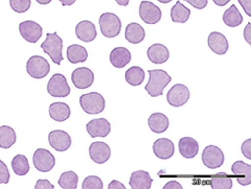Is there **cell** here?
Here are the masks:
<instances>
[{
	"label": "cell",
	"mask_w": 251,
	"mask_h": 189,
	"mask_svg": "<svg viewBox=\"0 0 251 189\" xmlns=\"http://www.w3.org/2000/svg\"><path fill=\"white\" fill-rule=\"evenodd\" d=\"M153 180L145 170H137L131 175L130 186L132 189H149L152 186Z\"/></svg>",
	"instance_id": "603a6c76"
},
{
	"label": "cell",
	"mask_w": 251,
	"mask_h": 189,
	"mask_svg": "<svg viewBox=\"0 0 251 189\" xmlns=\"http://www.w3.org/2000/svg\"><path fill=\"white\" fill-rule=\"evenodd\" d=\"M211 188L213 189H231L232 179L225 172H219L211 178Z\"/></svg>",
	"instance_id": "d6a6232c"
},
{
	"label": "cell",
	"mask_w": 251,
	"mask_h": 189,
	"mask_svg": "<svg viewBox=\"0 0 251 189\" xmlns=\"http://www.w3.org/2000/svg\"><path fill=\"white\" fill-rule=\"evenodd\" d=\"M190 90L183 84H176L169 90L167 100L172 107L179 108L184 106L190 99Z\"/></svg>",
	"instance_id": "52a82bcc"
},
{
	"label": "cell",
	"mask_w": 251,
	"mask_h": 189,
	"mask_svg": "<svg viewBox=\"0 0 251 189\" xmlns=\"http://www.w3.org/2000/svg\"><path fill=\"white\" fill-rule=\"evenodd\" d=\"M244 38L248 44H251V23L249 22L244 29Z\"/></svg>",
	"instance_id": "7bdbcfd3"
},
{
	"label": "cell",
	"mask_w": 251,
	"mask_h": 189,
	"mask_svg": "<svg viewBox=\"0 0 251 189\" xmlns=\"http://www.w3.org/2000/svg\"><path fill=\"white\" fill-rule=\"evenodd\" d=\"M191 16V10L187 9L180 1H177L174 6H172L171 10V18L174 22L184 23L188 20Z\"/></svg>",
	"instance_id": "f1b7e54d"
},
{
	"label": "cell",
	"mask_w": 251,
	"mask_h": 189,
	"mask_svg": "<svg viewBox=\"0 0 251 189\" xmlns=\"http://www.w3.org/2000/svg\"><path fill=\"white\" fill-rule=\"evenodd\" d=\"M110 62L116 68H123L131 62V52L125 47H116L110 53Z\"/></svg>",
	"instance_id": "7402d4cb"
},
{
	"label": "cell",
	"mask_w": 251,
	"mask_h": 189,
	"mask_svg": "<svg viewBox=\"0 0 251 189\" xmlns=\"http://www.w3.org/2000/svg\"><path fill=\"white\" fill-rule=\"evenodd\" d=\"M82 187L83 189H103L104 183L100 178L97 176H89L84 180Z\"/></svg>",
	"instance_id": "e575fe53"
},
{
	"label": "cell",
	"mask_w": 251,
	"mask_h": 189,
	"mask_svg": "<svg viewBox=\"0 0 251 189\" xmlns=\"http://www.w3.org/2000/svg\"><path fill=\"white\" fill-rule=\"evenodd\" d=\"M145 36V29L136 22L130 23L125 31V38L127 39L130 43L133 44H138L140 42H143Z\"/></svg>",
	"instance_id": "4316f807"
},
{
	"label": "cell",
	"mask_w": 251,
	"mask_h": 189,
	"mask_svg": "<svg viewBox=\"0 0 251 189\" xmlns=\"http://www.w3.org/2000/svg\"><path fill=\"white\" fill-rule=\"evenodd\" d=\"M94 74L87 67H78L74 70L72 82L77 89H87L93 84Z\"/></svg>",
	"instance_id": "7c38bea8"
},
{
	"label": "cell",
	"mask_w": 251,
	"mask_h": 189,
	"mask_svg": "<svg viewBox=\"0 0 251 189\" xmlns=\"http://www.w3.org/2000/svg\"><path fill=\"white\" fill-rule=\"evenodd\" d=\"M179 151L186 159H193L199 152L197 140L192 137H182L179 141Z\"/></svg>",
	"instance_id": "44dd1931"
},
{
	"label": "cell",
	"mask_w": 251,
	"mask_h": 189,
	"mask_svg": "<svg viewBox=\"0 0 251 189\" xmlns=\"http://www.w3.org/2000/svg\"><path fill=\"white\" fill-rule=\"evenodd\" d=\"M223 21L227 26L237 27L241 25L243 22V16L241 15L238 7L234 4L231 5L228 10H226L223 14Z\"/></svg>",
	"instance_id": "83f0119b"
},
{
	"label": "cell",
	"mask_w": 251,
	"mask_h": 189,
	"mask_svg": "<svg viewBox=\"0 0 251 189\" xmlns=\"http://www.w3.org/2000/svg\"><path fill=\"white\" fill-rule=\"evenodd\" d=\"M139 16L147 24H156L161 19V10L150 1H143L139 6Z\"/></svg>",
	"instance_id": "8fae6325"
},
{
	"label": "cell",
	"mask_w": 251,
	"mask_h": 189,
	"mask_svg": "<svg viewBox=\"0 0 251 189\" xmlns=\"http://www.w3.org/2000/svg\"><path fill=\"white\" fill-rule=\"evenodd\" d=\"M75 35L83 42H91L97 38L96 25L89 20H83L77 23L75 27Z\"/></svg>",
	"instance_id": "d6986e66"
},
{
	"label": "cell",
	"mask_w": 251,
	"mask_h": 189,
	"mask_svg": "<svg viewBox=\"0 0 251 189\" xmlns=\"http://www.w3.org/2000/svg\"><path fill=\"white\" fill-rule=\"evenodd\" d=\"M187 3H190L192 6L197 10H203L205 9L208 3V0H184Z\"/></svg>",
	"instance_id": "74e56055"
},
{
	"label": "cell",
	"mask_w": 251,
	"mask_h": 189,
	"mask_svg": "<svg viewBox=\"0 0 251 189\" xmlns=\"http://www.w3.org/2000/svg\"><path fill=\"white\" fill-rule=\"evenodd\" d=\"M16 142V133L9 125L0 127V147L11 148Z\"/></svg>",
	"instance_id": "f546056e"
},
{
	"label": "cell",
	"mask_w": 251,
	"mask_h": 189,
	"mask_svg": "<svg viewBox=\"0 0 251 189\" xmlns=\"http://www.w3.org/2000/svg\"><path fill=\"white\" fill-rule=\"evenodd\" d=\"M99 24L101 34L107 38H115L121 33V19L119 18V16L113 13H104L103 15H100Z\"/></svg>",
	"instance_id": "3957f363"
},
{
	"label": "cell",
	"mask_w": 251,
	"mask_h": 189,
	"mask_svg": "<svg viewBox=\"0 0 251 189\" xmlns=\"http://www.w3.org/2000/svg\"><path fill=\"white\" fill-rule=\"evenodd\" d=\"M242 153L247 159L251 160V139L245 140L242 144Z\"/></svg>",
	"instance_id": "ab89813d"
},
{
	"label": "cell",
	"mask_w": 251,
	"mask_h": 189,
	"mask_svg": "<svg viewBox=\"0 0 251 189\" xmlns=\"http://www.w3.org/2000/svg\"><path fill=\"white\" fill-rule=\"evenodd\" d=\"M182 185L177 181H170L166 185L163 186V189H182Z\"/></svg>",
	"instance_id": "b9f144b4"
},
{
	"label": "cell",
	"mask_w": 251,
	"mask_h": 189,
	"mask_svg": "<svg viewBox=\"0 0 251 189\" xmlns=\"http://www.w3.org/2000/svg\"><path fill=\"white\" fill-rule=\"evenodd\" d=\"M49 111L50 117L57 122L65 121L70 116V108L65 102H53Z\"/></svg>",
	"instance_id": "cb8c5ba5"
},
{
	"label": "cell",
	"mask_w": 251,
	"mask_h": 189,
	"mask_svg": "<svg viewBox=\"0 0 251 189\" xmlns=\"http://www.w3.org/2000/svg\"><path fill=\"white\" fill-rule=\"evenodd\" d=\"M80 105L87 114H100L105 110L106 101L99 92H90L81 96Z\"/></svg>",
	"instance_id": "277c9868"
},
{
	"label": "cell",
	"mask_w": 251,
	"mask_h": 189,
	"mask_svg": "<svg viewBox=\"0 0 251 189\" xmlns=\"http://www.w3.org/2000/svg\"><path fill=\"white\" fill-rule=\"evenodd\" d=\"M214 2L218 6H225L227 3L230 2V0H214Z\"/></svg>",
	"instance_id": "f6af8a7d"
},
{
	"label": "cell",
	"mask_w": 251,
	"mask_h": 189,
	"mask_svg": "<svg viewBox=\"0 0 251 189\" xmlns=\"http://www.w3.org/2000/svg\"><path fill=\"white\" fill-rule=\"evenodd\" d=\"M108 188L109 189H126V186L121 182H119V181L113 180L112 182L108 185Z\"/></svg>",
	"instance_id": "ee69618b"
},
{
	"label": "cell",
	"mask_w": 251,
	"mask_h": 189,
	"mask_svg": "<svg viewBox=\"0 0 251 189\" xmlns=\"http://www.w3.org/2000/svg\"><path fill=\"white\" fill-rule=\"evenodd\" d=\"M126 81L132 86H139L145 80V71L139 66H133L127 70L125 74Z\"/></svg>",
	"instance_id": "1f68e13d"
},
{
	"label": "cell",
	"mask_w": 251,
	"mask_h": 189,
	"mask_svg": "<svg viewBox=\"0 0 251 189\" xmlns=\"http://www.w3.org/2000/svg\"><path fill=\"white\" fill-rule=\"evenodd\" d=\"M12 167L17 176H25L29 171L28 159L23 155H16L12 160Z\"/></svg>",
	"instance_id": "4dcf8cb0"
},
{
	"label": "cell",
	"mask_w": 251,
	"mask_h": 189,
	"mask_svg": "<svg viewBox=\"0 0 251 189\" xmlns=\"http://www.w3.org/2000/svg\"><path fill=\"white\" fill-rule=\"evenodd\" d=\"M54 185L51 184L49 180L39 179L35 185V189H53Z\"/></svg>",
	"instance_id": "f35d334b"
},
{
	"label": "cell",
	"mask_w": 251,
	"mask_h": 189,
	"mask_svg": "<svg viewBox=\"0 0 251 189\" xmlns=\"http://www.w3.org/2000/svg\"><path fill=\"white\" fill-rule=\"evenodd\" d=\"M158 1H159L160 3H164V4H166V3H170V2L172 1V0H158Z\"/></svg>",
	"instance_id": "681fc988"
},
{
	"label": "cell",
	"mask_w": 251,
	"mask_h": 189,
	"mask_svg": "<svg viewBox=\"0 0 251 189\" xmlns=\"http://www.w3.org/2000/svg\"><path fill=\"white\" fill-rule=\"evenodd\" d=\"M86 129L92 138L107 137L111 132V124L105 118H98L89 121L86 125Z\"/></svg>",
	"instance_id": "9a60e30c"
},
{
	"label": "cell",
	"mask_w": 251,
	"mask_h": 189,
	"mask_svg": "<svg viewBox=\"0 0 251 189\" xmlns=\"http://www.w3.org/2000/svg\"><path fill=\"white\" fill-rule=\"evenodd\" d=\"M36 1L39 3V4H42V5H46L51 2V0H36Z\"/></svg>",
	"instance_id": "c3c4849f"
},
{
	"label": "cell",
	"mask_w": 251,
	"mask_h": 189,
	"mask_svg": "<svg viewBox=\"0 0 251 189\" xmlns=\"http://www.w3.org/2000/svg\"><path fill=\"white\" fill-rule=\"evenodd\" d=\"M208 46L211 51L219 54V56H223L228 50L229 44L223 34L218 33V31H213L208 36Z\"/></svg>",
	"instance_id": "2e32d148"
},
{
	"label": "cell",
	"mask_w": 251,
	"mask_h": 189,
	"mask_svg": "<svg viewBox=\"0 0 251 189\" xmlns=\"http://www.w3.org/2000/svg\"><path fill=\"white\" fill-rule=\"evenodd\" d=\"M239 3L243 7V10L248 15L249 17L251 16V0H239Z\"/></svg>",
	"instance_id": "60d3db41"
},
{
	"label": "cell",
	"mask_w": 251,
	"mask_h": 189,
	"mask_svg": "<svg viewBox=\"0 0 251 189\" xmlns=\"http://www.w3.org/2000/svg\"><path fill=\"white\" fill-rule=\"evenodd\" d=\"M10 171L6 164L0 159V184H7L10 182Z\"/></svg>",
	"instance_id": "8d00e7d4"
},
{
	"label": "cell",
	"mask_w": 251,
	"mask_h": 189,
	"mask_svg": "<svg viewBox=\"0 0 251 189\" xmlns=\"http://www.w3.org/2000/svg\"><path fill=\"white\" fill-rule=\"evenodd\" d=\"M78 176L74 171L63 172L59 179V185L64 189H75L77 187Z\"/></svg>",
	"instance_id": "836d02e7"
},
{
	"label": "cell",
	"mask_w": 251,
	"mask_h": 189,
	"mask_svg": "<svg viewBox=\"0 0 251 189\" xmlns=\"http://www.w3.org/2000/svg\"><path fill=\"white\" fill-rule=\"evenodd\" d=\"M26 70L31 77L36 78V80H40V78H44L50 73V66L46 59L40 56H34L27 61Z\"/></svg>",
	"instance_id": "5b68a950"
},
{
	"label": "cell",
	"mask_w": 251,
	"mask_h": 189,
	"mask_svg": "<svg viewBox=\"0 0 251 189\" xmlns=\"http://www.w3.org/2000/svg\"><path fill=\"white\" fill-rule=\"evenodd\" d=\"M232 174L240 185H249L251 183V165L243 161H235L232 164Z\"/></svg>",
	"instance_id": "e0dca14e"
},
{
	"label": "cell",
	"mask_w": 251,
	"mask_h": 189,
	"mask_svg": "<svg viewBox=\"0 0 251 189\" xmlns=\"http://www.w3.org/2000/svg\"><path fill=\"white\" fill-rule=\"evenodd\" d=\"M33 163L37 170L41 172H49L56 165V158L47 149L38 148L34 153Z\"/></svg>",
	"instance_id": "8992f818"
},
{
	"label": "cell",
	"mask_w": 251,
	"mask_h": 189,
	"mask_svg": "<svg viewBox=\"0 0 251 189\" xmlns=\"http://www.w3.org/2000/svg\"><path fill=\"white\" fill-rule=\"evenodd\" d=\"M149 73V82L145 89L151 97H158L163 94V90L171 83L172 77L162 69H150Z\"/></svg>",
	"instance_id": "6da1fadb"
},
{
	"label": "cell",
	"mask_w": 251,
	"mask_h": 189,
	"mask_svg": "<svg viewBox=\"0 0 251 189\" xmlns=\"http://www.w3.org/2000/svg\"><path fill=\"white\" fill-rule=\"evenodd\" d=\"M148 59L154 64H163L170 58V52L168 48L163 44L156 43L149 47L147 51Z\"/></svg>",
	"instance_id": "ffe728a7"
},
{
	"label": "cell",
	"mask_w": 251,
	"mask_h": 189,
	"mask_svg": "<svg viewBox=\"0 0 251 189\" xmlns=\"http://www.w3.org/2000/svg\"><path fill=\"white\" fill-rule=\"evenodd\" d=\"M19 33L21 37L29 43H37L42 37L43 29L39 23L33 20L23 21L19 24Z\"/></svg>",
	"instance_id": "9c48e42d"
},
{
	"label": "cell",
	"mask_w": 251,
	"mask_h": 189,
	"mask_svg": "<svg viewBox=\"0 0 251 189\" xmlns=\"http://www.w3.org/2000/svg\"><path fill=\"white\" fill-rule=\"evenodd\" d=\"M153 151L156 157H158L159 159L167 160L174 155L175 147L174 143L172 142V140L168 138H159L154 142Z\"/></svg>",
	"instance_id": "ac0fdd59"
},
{
	"label": "cell",
	"mask_w": 251,
	"mask_h": 189,
	"mask_svg": "<svg viewBox=\"0 0 251 189\" xmlns=\"http://www.w3.org/2000/svg\"><path fill=\"white\" fill-rule=\"evenodd\" d=\"M12 10L16 13H25L29 10L31 1L30 0H10Z\"/></svg>",
	"instance_id": "d590c367"
},
{
	"label": "cell",
	"mask_w": 251,
	"mask_h": 189,
	"mask_svg": "<svg viewBox=\"0 0 251 189\" xmlns=\"http://www.w3.org/2000/svg\"><path fill=\"white\" fill-rule=\"evenodd\" d=\"M47 92L52 97H67L70 93V88L66 77L60 73L52 75L47 84Z\"/></svg>",
	"instance_id": "ba28073f"
},
{
	"label": "cell",
	"mask_w": 251,
	"mask_h": 189,
	"mask_svg": "<svg viewBox=\"0 0 251 189\" xmlns=\"http://www.w3.org/2000/svg\"><path fill=\"white\" fill-rule=\"evenodd\" d=\"M89 156L93 162L103 164L109 160L111 156V149L103 141H97L89 146Z\"/></svg>",
	"instance_id": "5bb4252c"
},
{
	"label": "cell",
	"mask_w": 251,
	"mask_h": 189,
	"mask_svg": "<svg viewBox=\"0 0 251 189\" xmlns=\"http://www.w3.org/2000/svg\"><path fill=\"white\" fill-rule=\"evenodd\" d=\"M67 60L72 64H77V63H84L88 58V52L82 45L73 44L68 46L66 50Z\"/></svg>",
	"instance_id": "484cf974"
},
{
	"label": "cell",
	"mask_w": 251,
	"mask_h": 189,
	"mask_svg": "<svg viewBox=\"0 0 251 189\" xmlns=\"http://www.w3.org/2000/svg\"><path fill=\"white\" fill-rule=\"evenodd\" d=\"M42 50L49 54L54 64L60 65L63 61L62 49H63V41L57 33H49L46 35V39L41 44Z\"/></svg>",
	"instance_id": "7a4b0ae2"
},
{
	"label": "cell",
	"mask_w": 251,
	"mask_h": 189,
	"mask_svg": "<svg viewBox=\"0 0 251 189\" xmlns=\"http://www.w3.org/2000/svg\"><path fill=\"white\" fill-rule=\"evenodd\" d=\"M202 161L206 167L216 169L221 166L224 162V154L221 148L215 145H208L204 148L202 154Z\"/></svg>",
	"instance_id": "30bf717a"
},
{
	"label": "cell",
	"mask_w": 251,
	"mask_h": 189,
	"mask_svg": "<svg viewBox=\"0 0 251 189\" xmlns=\"http://www.w3.org/2000/svg\"><path fill=\"white\" fill-rule=\"evenodd\" d=\"M59 1L62 3L63 6H69V5H73L76 0H59Z\"/></svg>",
	"instance_id": "bcb514c9"
},
{
	"label": "cell",
	"mask_w": 251,
	"mask_h": 189,
	"mask_svg": "<svg viewBox=\"0 0 251 189\" xmlns=\"http://www.w3.org/2000/svg\"><path fill=\"white\" fill-rule=\"evenodd\" d=\"M115 2L122 6H127L130 2V0H115Z\"/></svg>",
	"instance_id": "7dc6e473"
},
{
	"label": "cell",
	"mask_w": 251,
	"mask_h": 189,
	"mask_svg": "<svg viewBox=\"0 0 251 189\" xmlns=\"http://www.w3.org/2000/svg\"><path fill=\"white\" fill-rule=\"evenodd\" d=\"M49 142L56 151L65 152L72 145V138L64 131L54 130L49 134Z\"/></svg>",
	"instance_id": "4fadbf2b"
},
{
	"label": "cell",
	"mask_w": 251,
	"mask_h": 189,
	"mask_svg": "<svg viewBox=\"0 0 251 189\" xmlns=\"http://www.w3.org/2000/svg\"><path fill=\"white\" fill-rule=\"evenodd\" d=\"M148 125L154 133H164L169 128L168 117L162 113H154L148 119Z\"/></svg>",
	"instance_id": "d4e9b609"
}]
</instances>
